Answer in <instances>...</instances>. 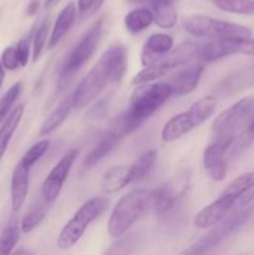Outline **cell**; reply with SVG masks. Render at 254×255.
I'll return each mask as SVG.
<instances>
[{
    "instance_id": "52a82bcc",
    "label": "cell",
    "mask_w": 254,
    "mask_h": 255,
    "mask_svg": "<svg viewBox=\"0 0 254 255\" xmlns=\"http://www.w3.org/2000/svg\"><path fill=\"white\" fill-rule=\"evenodd\" d=\"M197 49L198 44L193 41H184L178 46L167 52L164 56L157 60L154 64L146 66L143 70L138 72L132 80L133 85H142L147 82L156 81L166 75L171 74L173 70L178 69L179 66L189 64L193 59L197 57Z\"/></svg>"
},
{
    "instance_id": "4316f807",
    "label": "cell",
    "mask_w": 254,
    "mask_h": 255,
    "mask_svg": "<svg viewBox=\"0 0 254 255\" xmlns=\"http://www.w3.org/2000/svg\"><path fill=\"white\" fill-rule=\"evenodd\" d=\"M154 16V22L162 29H172L177 22V11L173 2L157 5L152 7Z\"/></svg>"
},
{
    "instance_id": "30bf717a",
    "label": "cell",
    "mask_w": 254,
    "mask_h": 255,
    "mask_svg": "<svg viewBox=\"0 0 254 255\" xmlns=\"http://www.w3.org/2000/svg\"><path fill=\"white\" fill-rule=\"evenodd\" d=\"M104 29V17H99L89 29L86 30L80 41L75 45L62 65V74L65 76L72 75L77 70L81 69L90 60V57L96 51L102 36Z\"/></svg>"
},
{
    "instance_id": "7bdbcfd3",
    "label": "cell",
    "mask_w": 254,
    "mask_h": 255,
    "mask_svg": "<svg viewBox=\"0 0 254 255\" xmlns=\"http://www.w3.org/2000/svg\"><path fill=\"white\" fill-rule=\"evenodd\" d=\"M14 253H16V254H20V253H30L29 251H25V249H20V251H16V252H14Z\"/></svg>"
},
{
    "instance_id": "1f68e13d",
    "label": "cell",
    "mask_w": 254,
    "mask_h": 255,
    "mask_svg": "<svg viewBox=\"0 0 254 255\" xmlns=\"http://www.w3.org/2000/svg\"><path fill=\"white\" fill-rule=\"evenodd\" d=\"M49 36V19H44L32 35V61H36L46 46Z\"/></svg>"
},
{
    "instance_id": "7c38bea8",
    "label": "cell",
    "mask_w": 254,
    "mask_h": 255,
    "mask_svg": "<svg viewBox=\"0 0 254 255\" xmlns=\"http://www.w3.org/2000/svg\"><path fill=\"white\" fill-rule=\"evenodd\" d=\"M77 154H79L77 149H71L66 154H64V157L55 164L54 168L44 179L41 186V198L45 202L51 204L60 196V192L69 177L75 161H76Z\"/></svg>"
},
{
    "instance_id": "f1b7e54d",
    "label": "cell",
    "mask_w": 254,
    "mask_h": 255,
    "mask_svg": "<svg viewBox=\"0 0 254 255\" xmlns=\"http://www.w3.org/2000/svg\"><path fill=\"white\" fill-rule=\"evenodd\" d=\"M253 189H254V171H252V172H248V173L242 174V176H239L238 178L232 181L231 183L227 186V188L224 189V192H227L228 194L233 196L234 198H237V201H239L244 194L253 191Z\"/></svg>"
},
{
    "instance_id": "e575fe53",
    "label": "cell",
    "mask_w": 254,
    "mask_h": 255,
    "mask_svg": "<svg viewBox=\"0 0 254 255\" xmlns=\"http://www.w3.org/2000/svg\"><path fill=\"white\" fill-rule=\"evenodd\" d=\"M1 65L4 66L5 70L9 71H14L20 66L19 57L16 54V47L15 46H7L6 49L2 51L1 54Z\"/></svg>"
},
{
    "instance_id": "74e56055",
    "label": "cell",
    "mask_w": 254,
    "mask_h": 255,
    "mask_svg": "<svg viewBox=\"0 0 254 255\" xmlns=\"http://www.w3.org/2000/svg\"><path fill=\"white\" fill-rule=\"evenodd\" d=\"M39 7H40V1L39 0H31L27 5V9H26V14L29 16H32V15L36 14L39 11Z\"/></svg>"
},
{
    "instance_id": "3957f363",
    "label": "cell",
    "mask_w": 254,
    "mask_h": 255,
    "mask_svg": "<svg viewBox=\"0 0 254 255\" xmlns=\"http://www.w3.org/2000/svg\"><path fill=\"white\" fill-rule=\"evenodd\" d=\"M152 207V192L133 189L120 198L110 216L107 231L112 238L124 236Z\"/></svg>"
},
{
    "instance_id": "277c9868",
    "label": "cell",
    "mask_w": 254,
    "mask_h": 255,
    "mask_svg": "<svg viewBox=\"0 0 254 255\" xmlns=\"http://www.w3.org/2000/svg\"><path fill=\"white\" fill-rule=\"evenodd\" d=\"M216 107L217 99L214 96H204L199 99L187 111L176 115L164 125L161 131L162 141L171 143L199 127L214 114Z\"/></svg>"
},
{
    "instance_id": "4fadbf2b",
    "label": "cell",
    "mask_w": 254,
    "mask_h": 255,
    "mask_svg": "<svg viewBox=\"0 0 254 255\" xmlns=\"http://www.w3.org/2000/svg\"><path fill=\"white\" fill-rule=\"evenodd\" d=\"M232 143V141L216 139L204 149L203 167L209 178L213 181L222 182L226 178L228 171V151Z\"/></svg>"
},
{
    "instance_id": "44dd1931",
    "label": "cell",
    "mask_w": 254,
    "mask_h": 255,
    "mask_svg": "<svg viewBox=\"0 0 254 255\" xmlns=\"http://www.w3.org/2000/svg\"><path fill=\"white\" fill-rule=\"evenodd\" d=\"M133 182L131 167L116 166L110 168L101 179V191L105 194H114L122 191L126 186Z\"/></svg>"
},
{
    "instance_id": "484cf974",
    "label": "cell",
    "mask_w": 254,
    "mask_h": 255,
    "mask_svg": "<svg viewBox=\"0 0 254 255\" xmlns=\"http://www.w3.org/2000/svg\"><path fill=\"white\" fill-rule=\"evenodd\" d=\"M47 207H49V203L42 199L41 202L35 204V206L25 214V217L21 221V224H20V229H21L22 233H30V232L34 231V229L44 221V218L46 217Z\"/></svg>"
},
{
    "instance_id": "60d3db41",
    "label": "cell",
    "mask_w": 254,
    "mask_h": 255,
    "mask_svg": "<svg viewBox=\"0 0 254 255\" xmlns=\"http://www.w3.org/2000/svg\"><path fill=\"white\" fill-rule=\"evenodd\" d=\"M127 1L132 5H139V4H144V2H147V0H127Z\"/></svg>"
},
{
    "instance_id": "f35d334b",
    "label": "cell",
    "mask_w": 254,
    "mask_h": 255,
    "mask_svg": "<svg viewBox=\"0 0 254 255\" xmlns=\"http://www.w3.org/2000/svg\"><path fill=\"white\" fill-rule=\"evenodd\" d=\"M176 0H147V2H148L149 5H151V7H154L157 6V5H161V4H167V2H173Z\"/></svg>"
},
{
    "instance_id": "8fae6325",
    "label": "cell",
    "mask_w": 254,
    "mask_h": 255,
    "mask_svg": "<svg viewBox=\"0 0 254 255\" xmlns=\"http://www.w3.org/2000/svg\"><path fill=\"white\" fill-rule=\"evenodd\" d=\"M191 182V174L182 172L167 183L161 184L152 192V207L159 216L168 213L174 204L186 194Z\"/></svg>"
},
{
    "instance_id": "d6a6232c",
    "label": "cell",
    "mask_w": 254,
    "mask_h": 255,
    "mask_svg": "<svg viewBox=\"0 0 254 255\" xmlns=\"http://www.w3.org/2000/svg\"><path fill=\"white\" fill-rule=\"evenodd\" d=\"M254 142V120L248 125L246 129L237 137L231 146V156H237L244 149L248 148Z\"/></svg>"
},
{
    "instance_id": "8992f818",
    "label": "cell",
    "mask_w": 254,
    "mask_h": 255,
    "mask_svg": "<svg viewBox=\"0 0 254 255\" xmlns=\"http://www.w3.org/2000/svg\"><path fill=\"white\" fill-rule=\"evenodd\" d=\"M107 206L109 199L106 197H94L85 202L61 229L57 237V247L62 251H66L79 243L90 224L106 211Z\"/></svg>"
},
{
    "instance_id": "e0dca14e",
    "label": "cell",
    "mask_w": 254,
    "mask_h": 255,
    "mask_svg": "<svg viewBox=\"0 0 254 255\" xmlns=\"http://www.w3.org/2000/svg\"><path fill=\"white\" fill-rule=\"evenodd\" d=\"M30 167L24 162L19 161L12 171L11 183H10V198L11 208L14 212H19L26 201L29 193L30 183Z\"/></svg>"
},
{
    "instance_id": "7402d4cb",
    "label": "cell",
    "mask_w": 254,
    "mask_h": 255,
    "mask_svg": "<svg viewBox=\"0 0 254 255\" xmlns=\"http://www.w3.org/2000/svg\"><path fill=\"white\" fill-rule=\"evenodd\" d=\"M72 107H74V94H70L61 100V102L54 109V111L42 122L39 132L40 136H47V134L52 133L55 129L59 128L64 124L65 120L69 117Z\"/></svg>"
},
{
    "instance_id": "cb8c5ba5",
    "label": "cell",
    "mask_w": 254,
    "mask_h": 255,
    "mask_svg": "<svg viewBox=\"0 0 254 255\" xmlns=\"http://www.w3.org/2000/svg\"><path fill=\"white\" fill-rule=\"evenodd\" d=\"M154 21L153 11L147 7H136L125 16V26L132 34H137L151 26Z\"/></svg>"
},
{
    "instance_id": "ffe728a7",
    "label": "cell",
    "mask_w": 254,
    "mask_h": 255,
    "mask_svg": "<svg viewBox=\"0 0 254 255\" xmlns=\"http://www.w3.org/2000/svg\"><path fill=\"white\" fill-rule=\"evenodd\" d=\"M77 17V6L75 2H69L61 11L57 15L55 24L52 26L51 35L49 37V42H47V47L49 49H54L62 37L67 34L71 26L74 25L75 20Z\"/></svg>"
},
{
    "instance_id": "4dcf8cb0",
    "label": "cell",
    "mask_w": 254,
    "mask_h": 255,
    "mask_svg": "<svg viewBox=\"0 0 254 255\" xmlns=\"http://www.w3.org/2000/svg\"><path fill=\"white\" fill-rule=\"evenodd\" d=\"M22 82H16V84L12 85L9 90L6 91V94L2 96V99L0 100V125L2 124L5 119H6L7 115L11 112L12 105L16 102V100L19 99V96L21 95L22 91Z\"/></svg>"
},
{
    "instance_id": "603a6c76",
    "label": "cell",
    "mask_w": 254,
    "mask_h": 255,
    "mask_svg": "<svg viewBox=\"0 0 254 255\" xmlns=\"http://www.w3.org/2000/svg\"><path fill=\"white\" fill-rule=\"evenodd\" d=\"M22 115H24V105H17L2 121L1 127H0V161L6 152L10 139H11L14 132L16 131L22 119Z\"/></svg>"
},
{
    "instance_id": "83f0119b",
    "label": "cell",
    "mask_w": 254,
    "mask_h": 255,
    "mask_svg": "<svg viewBox=\"0 0 254 255\" xmlns=\"http://www.w3.org/2000/svg\"><path fill=\"white\" fill-rule=\"evenodd\" d=\"M20 237V226L17 221H12L5 227L0 234V255H7L14 252Z\"/></svg>"
},
{
    "instance_id": "836d02e7",
    "label": "cell",
    "mask_w": 254,
    "mask_h": 255,
    "mask_svg": "<svg viewBox=\"0 0 254 255\" xmlns=\"http://www.w3.org/2000/svg\"><path fill=\"white\" fill-rule=\"evenodd\" d=\"M49 146H50L49 139H42V141L32 144V146L25 152V154L22 156V158L20 159V161L24 162V163L26 164V166H29L30 168H32V166H34V164L36 163L42 156H44L45 152H46L47 148H49Z\"/></svg>"
},
{
    "instance_id": "8d00e7d4",
    "label": "cell",
    "mask_w": 254,
    "mask_h": 255,
    "mask_svg": "<svg viewBox=\"0 0 254 255\" xmlns=\"http://www.w3.org/2000/svg\"><path fill=\"white\" fill-rule=\"evenodd\" d=\"M105 0H77V10L81 14H92L97 11Z\"/></svg>"
},
{
    "instance_id": "5bb4252c",
    "label": "cell",
    "mask_w": 254,
    "mask_h": 255,
    "mask_svg": "<svg viewBox=\"0 0 254 255\" xmlns=\"http://www.w3.org/2000/svg\"><path fill=\"white\" fill-rule=\"evenodd\" d=\"M237 202L238 201L233 196L223 191L218 198L214 199L212 203L197 213V216L194 217V226L199 229H207L217 226L219 222L226 218Z\"/></svg>"
},
{
    "instance_id": "6da1fadb",
    "label": "cell",
    "mask_w": 254,
    "mask_h": 255,
    "mask_svg": "<svg viewBox=\"0 0 254 255\" xmlns=\"http://www.w3.org/2000/svg\"><path fill=\"white\" fill-rule=\"evenodd\" d=\"M127 70V51L124 45L107 49L99 61L80 81L74 92V107L82 109L101 95L109 84H120Z\"/></svg>"
},
{
    "instance_id": "2e32d148",
    "label": "cell",
    "mask_w": 254,
    "mask_h": 255,
    "mask_svg": "<svg viewBox=\"0 0 254 255\" xmlns=\"http://www.w3.org/2000/svg\"><path fill=\"white\" fill-rule=\"evenodd\" d=\"M125 137V133L121 131L119 126L115 122H112L110 128L102 134L100 138L99 143L95 146V148L85 157L84 162H82V168L90 169L92 167L96 166L100 161L109 156L115 148L120 144L121 139Z\"/></svg>"
},
{
    "instance_id": "f546056e",
    "label": "cell",
    "mask_w": 254,
    "mask_h": 255,
    "mask_svg": "<svg viewBox=\"0 0 254 255\" xmlns=\"http://www.w3.org/2000/svg\"><path fill=\"white\" fill-rule=\"evenodd\" d=\"M219 10L231 14L254 15V0H213Z\"/></svg>"
},
{
    "instance_id": "d4e9b609",
    "label": "cell",
    "mask_w": 254,
    "mask_h": 255,
    "mask_svg": "<svg viewBox=\"0 0 254 255\" xmlns=\"http://www.w3.org/2000/svg\"><path fill=\"white\" fill-rule=\"evenodd\" d=\"M157 162V152L154 149L151 151L144 152L143 154L138 157V158L134 161V163H132L131 166V173L133 182L141 181V179L146 178L149 173L153 169L154 164Z\"/></svg>"
},
{
    "instance_id": "5b68a950",
    "label": "cell",
    "mask_w": 254,
    "mask_h": 255,
    "mask_svg": "<svg viewBox=\"0 0 254 255\" xmlns=\"http://www.w3.org/2000/svg\"><path fill=\"white\" fill-rule=\"evenodd\" d=\"M254 120V97H243L224 110L212 125L214 141L233 142Z\"/></svg>"
},
{
    "instance_id": "ab89813d",
    "label": "cell",
    "mask_w": 254,
    "mask_h": 255,
    "mask_svg": "<svg viewBox=\"0 0 254 255\" xmlns=\"http://www.w3.org/2000/svg\"><path fill=\"white\" fill-rule=\"evenodd\" d=\"M4 66L1 65V61H0V87H1L2 81H4V76H5V71H4Z\"/></svg>"
},
{
    "instance_id": "7a4b0ae2",
    "label": "cell",
    "mask_w": 254,
    "mask_h": 255,
    "mask_svg": "<svg viewBox=\"0 0 254 255\" xmlns=\"http://www.w3.org/2000/svg\"><path fill=\"white\" fill-rule=\"evenodd\" d=\"M171 96L172 90L168 82L152 81L138 85L132 94L128 109L114 122L127 136L139 128Z\"/></svg>"
},
{
    "instance_id": "d590c367",
    "label": "cell",
    "mask_w": 254,
    "mask_h": 255,
    "mask_svg": "<svg viewBox=\"0 0 254 255\" xmlns=\"http://www.w3.org/2000/svg\"><path fill=\"white\" fill-rule=\"evenodd\" d=\"M32 39V36H27L24 37V39L20 40L17 42L16 47V54L17 57H19V62L20 66H26L27 62H29V57H30V40Z\"/></svg>"
},
{
    "instance_id": "b9f144b4",
    "label": "cell",
    "mask_w": 254,
    "mask_h": 255,
    "mask_svg": "<svg viewBox=\"0 0 254 255\" xmlns=\"http://www.w3.org/2000/svg\"><path fill=\"white\" fill-rule=\"evenodd\" d=\"M56 1H57V0H45L44 6L47 9V7H50V6H51V5H54Z\"/></svg>"
},
{
    "instance_id": "ac0fdd59",
    "label": "cell",
    "mask_w": 254,
    "mask_h": 255,
    "mask_svg": "<svg viewBox=\"0 0 254 255\" xmlns=\"http://www.w3.org/2000/svg\"><path fill=\"white\" fill-rule=\"evenodd\" d=\"M254 85V65L242 67L223 80L216 91L222 96H233Z\"/></svg>"
},
{
    "instance_id": "d6986e66",
    "label": "cell",
    "mask_w": 254,
    "mask_h": 255,
    "mask_svg": "<svg viewBox=\"0 0 254 255\" xmlns=\"http://www.w3.org/2000/svg\"><path fill=\"white\" fill-rule=\"evenodd\" d=\"M173 49V39L169 35L158 32V34H152L146 40L143 45V49L141 52V64L144 67L154 64L157 60L169 52Z\"/></svg>"
},
{
    "instance_id": "9a60e30c",
    "label": "cell",
    "mask_w": 254,
    "mask_h": 255,
    "mask_svg": "<svg viewBox=\"0 0 254 255\" xmlns=\"http://www.w3.org/2000/svg\"><path fill=\"white\" fill-rule=\"evenodd\" d=\"M204 71L203 64H192L184 66L183 69L177 70L174 74L169 76L168 85L171 86L172 96L182 97L191 94L197 89Z\"/></svg>"
},
{
    "instance_id": "9c48e42d",
    "label": "cell",
    "mask_w": 254,
    "mask_h": 255,
    "mask_svg": "<svg viewBox=\"0 0 254 255\" xmlns=\"http://www.w3.org/2000/svg\"><path fill=\"white\" fill-rule=\"evenodd\" d=\"M238 54L254 56V39L227 37V39H214L209 42L198 44L196 59L202 62H213Z\"/></svg>"
},
{
    "instance_id": "ba28073f",
    "label": "cell",
    "mask_w": 254,
    "mask_h": 255,
    "mask_svg": "<svg viewBox=\"0 0 254 255\" xmlns=\"http://www.w3.org/2000/svg\"><path fill=\"white\" fill-rule=\"evenodd\" d=\"M182 25L188 34L211 40L227 37H252L253 35L248 26L214 19L206 15H191L184 17Z\"/></svg>"
}]
</instances>
